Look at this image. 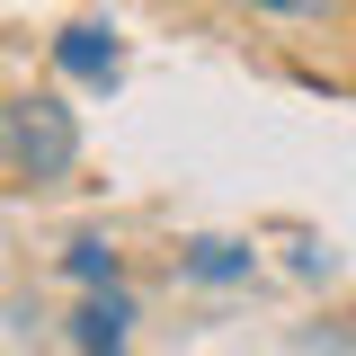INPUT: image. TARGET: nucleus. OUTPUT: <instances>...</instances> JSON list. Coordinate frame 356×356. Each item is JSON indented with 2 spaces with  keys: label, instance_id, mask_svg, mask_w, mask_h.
<instances>
[{
  "label": "nucleus",
  "instance_id": "f257e3e1",
  "mask_svg": "<svg viewBox=\"0 0 356 356\" xmlns=\"http://www.w3.org/2000/svg\"><path fill=\"white\" fill-rule=\"evenodd\" d=\"M72 161H81V116L54 89L0 98V170L9 178H63Z\"/></svg>",
  "mask_w": 356,
  "mask_h": 356
},
{
  "label": "nucleus",
  "instance_id": "7ed1b4c3",
  "mask_svg": "<svg viewBox=\"0 0 356 356\" xmlns=\"http://www.w3.org/2000/svg\"><path fill=\"white\" fill-rule=\"evenodd\" d=\"M222 9H241V18H267V27H330L339 9H356V0H222Z\"/></svg>",
  "mask_w": 356,
  "mask_h": 356
},
{
  "label": "nucleus",
  "instance_id": "20e7f679",
  "mask_svg": "<svg viewBox=\"0 0 356 356\" xmlns=\"http://www.w3.org/2000/svg\"><path fill=\"white\" fill-rule=\"evenodd\" d=\"M116 321H125V303H89V312H81V339H89L98 356H116Z\"/></svg>",
  "mask_w": 356,
  "mask_h": 356
},
{
  "label": "nucleus",
  "instance_id": "423d86ee",
  "mask_svg": "<svg viewBox=\"0 0 356 356\" xmlns=\"http://www.w3.org/2000/svg\"><path fill=\"white\" fill-rule=\"evenodd\" d=\"M232 267H241L232 241H196V276H232Z\"/></svg>",
  "mask_w": 356,
  "mask_h": 356
},
{
  "label": "nucleus",
  "instance_id": "f03ea898",
  "mask_svg": "<svg viewBox=\"0 0 356 356\" xmlns=\"http://www.w3.org/2000/svg\"><path fill=\"white\" fill-rule=\"evenodd\" d=\"M63 72L72 81H116L125 72V44H116V27H98V18H81V27H63Z\"/></svg>",
  "mask_w": 356,
  "mask_h": 356
},
{
  "label": "nucleus",
  "instance_id": "39448f33",
  "mask_svg": "<svg viewBox=\"0 0 356 356\" xmlns=\"http://www.w3.org/2000/svg\"><path fill=\"white\" fill-rule=\"evenodd\" d=\"M72 276H116V250H98V241H72Z\"/></svg>",
  "mask_w": 356,
  "mask_h": 356
}]
</instances>
